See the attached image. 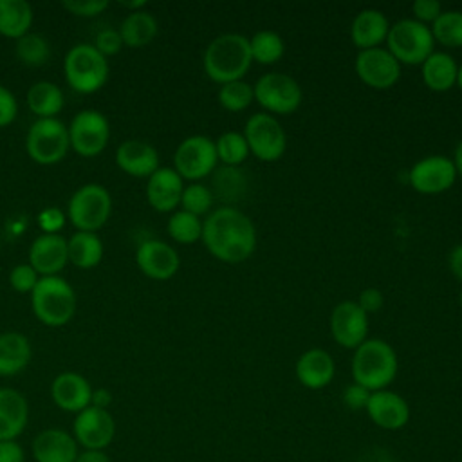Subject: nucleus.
Listing matches in <instances>:
<instances>
[{
	"label": "nucleus",
	"mask_w": 462,
	"mask_h": 462,
	"mask_svg": "<svg viewBox=\"0 0 462 462\" xmlns=\"http://www.w3.org/2000/svg\"><path fill=\"white\" fill-rule=\"evenodd\" d=\"M457 87L462 90V65H458V74H457Z\"/></svg>",
	"instance_id": "nucleus-54"
},
{
	"label": "nucleus",
	"mask_w": 462,
	"mask_h": 462,
	"mask_svg": "<svg viewBox=\"0 0 462 462\" xmlns=\"http://www.w3.org/2000/svg\"><path fill=\"white\" fill-rule=\"evenodd\" d=\"M34 316L47 327L67 325L76 312V292L70 283L56 276H42L31 292Z\"/></svg>",
	"instance_id": "nucleus-4"
},
{
	"label": "nucleus",
	"mask_w": 462,
	"mask_h": 462,
	"mask_svg": "<svg viewBox=\"0 0 462 462\" xmlns=\"http://www.w3.org/2000/svg\"><path fill=\"white\" fill-rule=\"evenodd\" d=\"M65 224V215L58 208H45L38 213V226L43 233H58Z\"/></svg>",
	"instance_id": "nucleus-46"
},
{
	"label": "nucleus",
	"mask_w": 462,
	"mask_h": 462,
	"mask_svg": "<svg viewBox=\"0 0 462 462\" xmlns=\"http://www.w3.org/2000/svg\"><path fill=\"white\" fill-rule=\"evenodd\" d=\"M386 43L390 54L404 65H422L435 47L431 29L413 18L392 23Z\"/></svg>",
	"instance_id": "nucleus-6"
},
{
	"label": "nucleus",
	"mask_w": 462,
	"mask_h": 462,
	"mask_svg": "<svg viewBox=\"0 0 462 462\" xmlns=\"http://www.w3.org/2000/svg\"><path fill=\"white\" fill-rule=\"evenodd\" d=\"M94 47L106 58V56H112L116 52H119V49L123 47V40H121V34L119 31L116 29H103L96 34V40H94Z\"/></svg>",
	"instance_id": "nucleus-43"
},
{
	"label": "nucleus",
	"mask_w": 462,
	"mask_h": 462,
	"mask_svg": "<svg viewBox=\"0 0 462 462\" xmlns=\"http://www.w3.org/2000/svg\"><path fill=\"white\" fill-rule=\"evenodd\" d=\"M110 126L106 117L94 108L78 112L69 125L70 146L83 157L101 153L108 143Z\"/></svg>",
	"instance_id": "nucleus-12"
},
{
	"label": "nucleus",
	"mask_w": 462,
	"mask_h": 462,
	"mask_svg": "<svg viewBox=\"0 0 462 462\" xmlns=\"http://www.w3.org/2000/svg\"><path fill=\"white\" fill-rule=\"evenodd\" d=\"M458 63L449 52L433 51L420 65L424 85L433 92H448L457 85Z\"/></svg>",
	"instance_id": "nucleus-27"
},
{
	"label": "nucleus",
	"mask_w": 462,
	"mask_h": 462,
	"mask_svg": "<svg viewBox=\"0 0 462 462\" xmlns=\"http://www.w3.org/2000/svg\"><path fill=\"white\" fill-rule=\"evenodd\" d=\"M215 148H217L218 161H222L226 166H231V168H236L238 164H242L247 159V155L251 153L244 134L235 132V130L224 132L215 141Z\"/></svg>",
	"instance_id": "nucleus-36"
},
{
	"label": "nucleus",
	"mask_w": 462,
	"mask_h": 462,
	"mask_svg": "<svg viewBox=\"0 0 462 462\" xmlns=\"http://www.w3.org/2000/svg\"><path fill=\"white\" fill-rule=\"evenodd\" d=\"M370 393H372V392H368L365 386L354 383V384H350V386L345 388L343 401H345V404H346L350 410H363V408H366V402H368Z\"/></svg>",
	"instance_id": "nucleus-47"
},
{
	"label": "nucleus",
	"mask_w": 462,
	"mask_h": 462,
	"mask_svg": "<svg viewBox=\"0 0 462 462\" xmlns=\"http://www.w3.org/2000/svg\"><path fill=\"white\" fill-rule=\"evenodd\" d=\"M200 238L209 254L224 263L245 262L256 249V227L235 206H222L211 211L202 222Z\"/></svg>",
	"instance_id": "nucleus-1"
},
{
	"label": "nucleus",
	"mask_w": 462,
	"mask_h": 462,
	"mask_svg": "<svg viewBox=\"0 0 462 462\" xmlns=\"http://www.w3.org/2000/svg\"><path fill=\"white\" fill-rule=\"evenodd\" d=\"M330 332L343 348L356 350L368 334V314L352 300L339 301L330 314Z\"/></svg>",
	"instance_id": "nucleus-16"
},
{
	"label": "nucleus",
	"mask_w": 462,
	"mask_h": 462,
	"mask_svg": "<svg viewBox=\"0 0 462 462\" xmlns=\"http://www.w3.org/2000/svg\"><path fill=\"white\" fill-rule=\"evenodd\" d=\"M16 58L27 67H40L51 58V45L45 36L38 32H27L16 40L14 45Z\"/></svg>",
	"instance_id": "nucleus-34"
},
{
	"label": "nucleus",
	"mask_w": 462,
	"mask_h": 462,
	"mask_svg": "<svg viewBox=\"0 0 462 462\" xmlns=\"http://www.w3.org/2000/svg\"><path fill=\"white\" fill-rule=\"evenodd\" d=\"M40 276L38 273L31 267V263H18L11 269L9 273V283L11 287L16 291V292H22V294H31L32 289L36 287Z\"/></svg>",
	"instance_id": "nucleus-41"
},
{
	"label": "nucleus",
	"mask_w": 462,
	"mask_h": 462,
	"mask_svg": "<svg viewBox=\"0 0 462 462\" xmlns=\"http://www.w3.org/2000/svg\"><path fill=\"white\" fill-rule=\"evenodd\" d=\"M357 78L370 88L386 90L401 78V63L390 54L388 49L374 47L359 51L354 61Z\"/></svg>",
	"instance_id": "nucleus-13"
},
{
	"label": "nucleus",
	"mask_w": 462,
	"mask_h": 462,
	"mask_svg": "<svg viewBox=\"0 0 462 462\" xmlns=\"http://www.w3.org/2000/svg\"><path fill=\"white\" fill-rule=\"evenodd\" d=\"M411 13L413 20L428 25L439 18V14L442 13V5L437 0H415L411 4Z\"/></svg>",
	"instance_id": "nucleus-44"
},
{
	"label": "nucleus",
	"mask_w": 462,
	"mask_h": 462,
	"mask_svg": "<svg viewBox=\"0 0 462 462\" xmlns=\"http://www.w3.org/2000/svg\"><path fill=\"white\" fill-rule=\"evenodd\" d=\"M249 51L253 61L262 65H273L283 58L285 43L278 32L263 29L249 38Z\"/></svg>",
	"instance_id": "nucleus-33"
},
{
	"label": "nucleus",
	"mask_w": 462,
	"mask_h": 462,
	"mask_svg": "<svg viewBox=\"0 0 462 462\" xmlns=\"http://www.w3.org/2000/svg\"><path fill=\"white\" fill-rule=\"evenodd\" d=\"M365 410L374 424L383 430H401L410 419L408 402L399 393L390 390L372 392Z\"/></svg>",
	"instance_id": "nucleus-21"
},
{
	"label": "nucleus",
	"mask_w": 462,
	"mask_h": 462,
	"mask_svg": "<svg viewBox=\"0 0 462 462\" xmlns=\"http://www.w3.org/2000/svg\"><path fill=\"white\" fill-rule=\"evenodd\" d=\"M397 375V354L390 343L366 337L352 357L354 383L365 386L368 392L386 390Z\"/></svg>",
	"instance_id": "nucleus-3"
},
{
	"label": "nucleus",
	"mask_w": 462,
	"mask_h": 462,
	"mask_svg": "<svg viewBox=\"0 0 462 462\" xmlns=\"http://www.w3.org/2000/svg\"><path fill=\"white\" fill-rule=\"evenodd\" d=\"M112 199L105 186L97 182H88L79 186L67 206V217L78 231L99 229L110 217Z\"/></svg>",
	"instance_id": "nucleus-7"
},
{
	"label": "nucleus",
	"mask_w": 462,
	"mask_h": 462,
	"mask_svg": "<svg viewBox=\"0 0 462 462\" xmlns=\"http://www.w3.org/2000/svg\"><path fill=\"white\" fill-rule=\"evenodd\" d=\"M70 14L76 16H96L108 7L106 0H65L61 4Z\"/></svg>",
	"instance_id": "nucleus-42"
},
{
	"label": "nucleus",
	"mask_w": 462,
	"mask_h": 462,
	"mask_svg": "<svg viewBox=\"0 0 462 462\" xmlns=\"http://www.w3.org/2000/svg\"><path fill=\"white\" fill-rule=\"evenodd\" d=\"M29 420L27 399L14 388H0V440H16Z\"/></svg>",
	"instance_id": "nucleus-25"
},
{
	"label": "nucleus",
	"mask_w": 462,
	"mask_h": 462,
	"mask_svg": "<svg viewBox=\"0 0 462 462\" xmlns=\"http://www.w3.org/2000/svg\"><path fill=\"white\" fill-rule=\"evenodd\" d=\"M253 63L249 38L238 32H226L211 40L204 51V72L215 83H231L242 79Z\"/></svg>",
	"instance_id": "nucleus-2"
},
{
	"label": "nucleus",
	"mask_w": 462,
	"mask_h": 462,
	"mask_svg": "<svg viewBox=\"0 0 462 462\" xmlns=\"http://www.w3.org/2000/svg\"><path fill=\"white\" fill-rule=\"evenodd\" d=\"M16 114H18V101L14 94L7 87L0 85V128L11 125Z\"/></svg>",
	"instance_id": "nucleus-45"
},
{
	"label": "nucleus",
	"mask_w": 462,
	"mask_h": 462,
	"mask_svg": "<svg viewBox=\"0 0 462 462\" xmlns=\"http://www.w3.org/2000/svg\"><path fill=\"white\" fill-rule=\"evenodd\" d=\"M67 83L81 94L99 90L108 78V61L92 43H78L69 49L63 61Z\"/></svg>",
	"instance_id": "nucleus-5"
},
{
	"label": "nucleus",
	"mask_w": 462,
	"mask_h": 462,
	"mask_svg": "<svg viewBox=\"0 0 462 462\" xmlns=\"http://www.w3.org/2000/svg\"><path fill=\"white\" fill-rule=\"evenodd\" d=\"M453 164H455V170H457V175L462 177V139L458 141V144L455 146V155H453Z\"/></svg>",
	"instance_id": "nucleus-53"
},
{
	"label": "nucleus",
	"mask_w": 462,
	"mask_h": 462,
	"mask_svg": "<svg viewBox=\"0 0 462 462\" xmlns=\"http://www.w3.org/2000/svg\"><path fill=\"white\" fill-rule=\"evenodd\" d=\"M457 170L446 155H428L417 161L410 173V186L422 195H439L448 191L457 180Z\"/></svg>",
	"instance_id": "nucleus-14"
},
{
	"label": "nucleus",
	"mask_w": 462,
	"mask_h": 462,
	"mask_svg": "<svg viewBox=\"0 0 462 462\" xmlns=\"http://www.w3.org/2000/svg\"><path fill=\"white\" fill-rule=\"evenodd\" d=\"M65 97L61 88L52 81H36L27 90V105L38 119L54 117L63 108Z\"/></svg>",
	"instance_id": "nucleus-32"
},
{
	"label": "nucleus",
	"mask_w": 462,
	"mask_h": 462,
	"mask_svg": "<svg viewBox=\"0 0 462 462\" xmlns=\"http://www.w3.org/2000/svg\"><path fill=\"white\" fill-rule=\"evenodd\" d=\"M184 191L182 177L168 166H159L146 182V199L150 206L161 213L173 211L180 204Z\"/></svg>",
	"instance_id": "nucleus-19"
},
{
	"label": "nucleus",
	"mask_w": 462,
	"mask_h": 462,
	"mask_svg": "<svg viewBox=\"0 0 462 462\" xmlns=\"http://www.w3.org/2000/svg\"><path fill=\"white\" fill-rule=\"evenodd\" d=\"M32 350L29 339L16 330L0 334V375L9 377L22 372L31 361Z\"/></svg>",
	"instance_id": "nucleus-28"
},
{
	"label": "nucleus",
	"mask_w": 462,
	"mask_h": 462,
	"mask_svg": "<svg viewBox=\"0 0 462 462\" xmlns=\"http://www.w3.org/2000/svg\"><path fill=\"white\" fill-rule=\"evenodd\" d=\"M254 101L267 112L276 116H287L300 108L303 92L300 83L283 72H267L253 85Z\"/></svg>",
	"instance_id": "nucleus-9"
},
{
	"label": "nucleus",
	"mask_w": 462,
	"mask_h": 462,
	"mask_svg": "<svg viewBox=\"0 0 462 462\" xmlns=\"http://www.w3.org/2000/svg\"><path fill=\"white\" fill-rule=\"evenodd\" d=\"M180 206L184 211H188L195 217H202L213 206V193L208 186H204L200 182H191V184L184 186V191L180 197Z\"/></svg>",
	"instance_id": "nucleus-40"
},
{
	"label": "nucleus",
	"mask_w": 462,
	"mask_h": 462,
	"mask_svg": "<svg viewBox=\"0 0 462 462\" xmlns=\"http://www.w3.org/2000/svg\"><path fill=\"white\" fill-rule=\"evenodd\" d=\"M334 359L323 348H309L296 361V377L309 390L328 386L334 379Z\"/></svg>",
	"instance_id": "nucleus-24"
},
{
	"label": "nucleus",
	"mask_w": 462,
	"mask_h": 462,
	"mask_svg": "<svg viewBox=\"0 0 462 462\" xmlns=\"http://www.w3.org/2000/svg\"><path fill=\"white\" fill-rule=\"evenodd\" d=\"M388 31V18L379 9H363L352 20L350 38L359 51H366L381 47V43L386 42Z\"/></svg>",
	"instance_id": "nucleus-26"
},
{
	"label": "nucleus",
	"mask_w": 462,
	"mask_h": 462,
	"mask_svg": "<svg viewBox=\"0 0 462 462\" xmlns=\"http://www.w3.org/2000/svg\"><path fill=\"white\" fill-rule=\"evenodd\" d=\"M166 229L177 244H195L202 236V220L200 217L180 209L168 218Z\"/></svg>",
	"instance_id": "nucleus-37"
},
{
	"label": "nucleus",
	"mask_w": 462,
	"mask_h": 462,
	"mask_svg": "<svg viewBox=\"0 0 462 462\" xmlns=\"http://www.w3.org/2000/svg\"><path fill=\"white\" fill-rule=\"evenodd\" d=\"M217 97L220 106L226 108L227 112H244L254 101V92H253V85H249L244 79H238V81L220 85Z\"/></svg>",
	"instance_id": "nucleus-38"
},
{
	"label": "nucleus",
	"mask_w": 462,
	"mask_h": 462,
	"mask_svg": "<svg viewBox=\"0 0 462 462\" xmlns=\"http://www.w3.org/2000/svg\"><path fill=\"white\" fill-rule=\"evenodd\" d=\"M135 262L141 273L152 280L164 282L175 276L180 265L179 253L162 240H144L135 251Z\"/></svg>",
	"instance_id": "nucleus-17"
},
{
	"label": "nucleus",
	"mask_w": 462,
	"mask_h": 462,
	"mask_svg": "<svg viewBox=\"0 0 462 462\" xmlns=\"http://www.w3.org/2000/svg\"><path fill=\"white\" fill-rule=\"evenodd\" d=\"M244 137L249 152L263 162L282 159L287 148V135L282 123L267 112H256L245 121Z\"/></svg>",
	"instance_id": "nucleus-10"
},
{
	"label": "nucleus",
	"mask_w": 462,
	"mask_h": 462,
	"mask_svg": "<svg viewBox=\"0 0 462 462\" xmlns=\"http://www.w3.org/2000/svg\"><path fill=\"white\" fill-rule=\"evenodd\" d=\"M51 397L54 404L63 411L79 413L90 406L92 386L78 372H61L52 379Z\"/></svg>",
	"instance_id": "nucleus-20"
},
{
	"label": "nucleus",
	"mask_w": 462,
	"mask_h": 462,
	"mask_svg": "<svg viewBox=\"0 0 462 462\" xmlns=\"http://www.w3.org/2000/svg\"><path fill=\"white\" fill-rule=\"evenodd\" d=\"M32 25V7L25 0H0V34L22 38Z\"/></svg>",
	"instance_id": "nucleus-30"
},
{
	"label": "nucleus",
	"mask_w": 462,
	"mask_h": 462,
	"mask_svg": "<svg viewBox=\"0 0 462 462\" xmlns=\"http://www.w3.org/2000/svg\"><path fill=\"white\" fill-rule=\"evenodd\" d=\"M74 439L85 449H103L112 444L116 437V420L108 410L88 406L76 413Z\"/></svg>",
	"instance_id": "nucleus-15"
},
{
	"label": "nucleus",
	"mask_w": 462,
	"mask_h": 462,
	"mask_svg": "<svg viewBox=\"0 0 462 462\" xmlns=\"http://www.w3.org/2000/svg\"><path fill=\"white\" fill-rule=\"evenodd\" d=\"M112 402V393L106 390V388H97V390H92V399H90V406H96V408H103L106 410Z\"/></svg>",
	"instance_id": "nucleus-51"
},
{
	"label": "nucleus",
	"mask_w": 462,
	"mask_h": 462,
	"mask_svg": "<svg viewBox=\"0 0 462 462\" xmlns=\"http://www.w3.org/2000/svg\"><path fill=\"white\" fill-rule=\"evenodd\" d=\"M0 462H25V451L16 440H0Z\"/></svg>",
	"instance_id": "nucleus-49"
},
{
	"label": "nucleus",
	"mask_w": 462,
	"mask_h": 462,
	"mask_svg": "<svg viewBox=\"0 0 462 462\" xmlns=\"http://www.w3.org/2000/svg\"><path fill=\"white\" fill-rule=\"evenodd\" d=\"M76 462H110V458L103 449H85L78 453Z\"/></svg>",
	"instance_id": "nucleus-52"
},
{
	"label": "nucleus",
	"mask_w": 462,
	"mask_h": 462,
	"mask_svg": "<svg viewBox=\"0 0 462 462\" xmlns=\"http://www.w3.org/2000/svg\"><path fill=\"white\" fill-rule=\"evenodd\" d=\"M117 31L121 34L123 45L137 49V47L148 45L157 36L159 23L150 11L141 9V11L128 13Z\"/></svg>",
	"instance_id": "nucleus-29"
},
{
	"label": "nucleus",
	"mask_w": 462,
	"mask_h": 462,
	"mask_svg": "<svg viewBox=\"0 0 462 462\" xmlns=\"http://www.w3.org/2000/svg\"><path fill=\"white\" fill-rule=\"evenodd\" d=\"M448 263H449L453 276L462 282V244H458L451 249V253L448 256Z\"/></svg>",
	"instance_id": "nucleus-50"
},
{
	"label": "nucleus",
	"mask_w": 462,
	"mask_h": 462,
	"mask_svg": "<svg viewBox=\"0 0 462 462\" xmlns=\"http://www.w3.org/2000/svg\"><path fill=\"white\" fill-rule=\"evenodd\" d=\"M116 162L125 173L148 179L159 168V153L150 143L128 139L117 146Z\"/></svg>",
	"instance_id": "nucleus-23"
},
{
	"label": "nucleus",
	"mask_w": 462,
	"mask_h": 462,
	"mask_svg": "<svg viewBox=\"0 0 462 462\" xmlns=\"http://www.w3.org/2000/svg\"><path fill=\"white\" fill-rule=\"evenodd\" d=\"M366 314H372V312H377L381 310L383 303H384V298H383V292L379 289H374V287H368V289H363L357 296V301H356Z\"/></svg>",
	"instance_id": "nucleus-48"
},
{
	"label": "nucleus",
	"mask_w": 462,
	"mask_h": 462,
	"mask_svg": "<svg viewBox=\"0 0 462 462\" xmlns=\"http://www.w3.org/2000/svg\"><path fill=\"white\" fill-rule=\"evenodd\" d=\"M69 262L67 240L58 233L38 235L29 247V263L42 276H56Z\"/></svg>",
	"instance_id": "nucleus-18"
},
{
	"label": "nucleus",
	"mask_w": 462,
	"mask_h": 462,
	"mask_svg": "<svg viewBox=\"0 0 462 462\" xmlns=\"http://www.w3.org/2000/svg\"><path fill=\"white\" fill-rule=\"evenodd\" d=\"M213 188H215V193L220 199L231 202V200L242 197V193L245 189V177L242 175L240 170L231 168V166H224V168L215 171Z\"/></svg>",
	"instance_id": "nucleus-39"
},
{
	"label": "nucleus",
	"mask_w": 462,
	"mask_h": 462,
	"mask_svg": "<svg viewBox=\"0 0 462 462\" xmlns=\"http://www.w3.org/2000/svg\"><path fill=\"white\" fill-rule=\"evenodd\" d=\"M76 439L60 428H47L32 440V457L36 462H76Z\"/></svg>",
	"instance_id": "nucleus-22"
},
{
	"label": "nucleus",
	"mask_w": 462,
	"mask_h": 462,
	"mask_svg": "<svg viewBox=\"0 0 462 462\" xmlns=\"http://www.w3.org/2000/svg\"><path fill=\"white\" fill-rule=\"evenodd\" d=\"M433 40L444 47H462V11H442L431 23Z\"/></svg>",
	"instance_id": "nucleus-35"
},
{
	"label": "nucleus",
	"mask_w": 462,
	"mask_h": 462,
	"mask_svg": "<svg viewBox=\"0 0 462 462\" xmlns=\"http://www.w3.org/2000/svg\"><path fill=\"white\" fill-rule=\"evenodd\" d=\"M70 148L69 128L56 117L36 119L25 137V150L38 164L60 162Z\"/></svg>",
	"instance_id": "nucleus-8"
},
{
	"label": "nucleus",
	"mask_w": 462,
	"mask_h": 462,
	"mask_svg": "<svg viewBox=\"0 0 462 462\" xmlns=\"http://www.w3.org/2000/svg\"><path fill=\"white\" fill-rule=\"evenodd\" d=\"M218 157L215 141L208 135H189L179 143L173 153V170L188 180H200L211 175L217 168Z\"/></svg>",
	"instance_id": "nucleus-11"
},
{
	"label": "nucleus",
	"mask_w": 462,
	"mask_h": 462,
	"mask_svg": "<svg viewBox=\"0 0 462 462\" xmlns=\"http://www.w3.org/2000/svg\"><path fill=\"white\" fill-rule=\"evenodd\" d=\"M458 301H460V305H462V289H460V294H458Z\"/></svg>",
	"instance_id": "nucleus-55"
},
{
	"label": "nucleus",
	"mask_w": 462,
	"mask_h": 462,
	"mask_svg": "<svg viewBox=\"0 0 462 462\" xmlns=\"http://www.w3.org/2000/svg\"><path fill=\"white\" fill-rule=\"evenodd\" d=\"M69 262L79 269H92L103 258V242L92 231H76L67 240Z\"/></svg>",
	"instance_id": "nucleus-31"
}]
</instances>
